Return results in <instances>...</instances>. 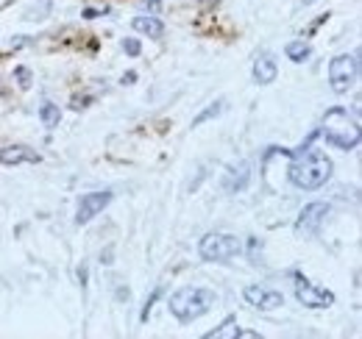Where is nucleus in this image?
<instances>
[{
    "label": "nucleus",
    "instance_id": "nucleus-1",
    "mask_svg": "<svg viewBox=\"0 0 362 339\" xmlns=\"http://www.w3.org/2000/svg\"><path fill=\"white\" fill-rule=\"evenodd\" d=\"M287 175H290V183L298 189H320L331 178V162L326 153L307 147V150L295 153Z\"/></svg>",
    "mask_w": 362,
    "mask_h": 339
},
{
    "label": "nucleus",
    "instance_id": "nucleus-2",
    "mask_svg": "<svg viewBox=\"0 0 362 339\" xmlns=\"http://www.w3.org/2000/svg\"><path fill=\"white\" fill-rule=\"evenodd\" d=\"M320 134L340 150H354L359 145V120L343 106H331L323 114V131Z\"/></svg>",
    "mask_w": 362,
    "mask_h": 339
},
{
    "label": "nucleus",
    "instance_id": "nucleus-3",
    "mask_svg": "<svg viewBox=\"0 0 362 339\" xmlns=\"http://www.w3.org/2000/svg\"><path fill=\"white\" fill-rule=\"evenodd\" d=\"M170 312L181 320V323H192V320L204 317L212 306H215V292L204 287H184L179 292L170 295Z\"/></svg>",
    "mask_w": 362,
    "mask_h": 339
},
{
    "label": "nucleus",
    "instance_id": "nucleus-4",
    "mask_svg": "<svg viewBox=\"0 0 362 339\" xmlns=\"http://www.w3.org/2000/svg\"><path fill=\"white\" fill-rule=\"evenodd\" d=\"M357 78H359L357 56L343 53V56H335L329 61V84H331V89H335L337 95H346L348 89L357 84Z\"/></svg>",
    "mask_w": 362,
    "mask_h": 339
},
{
    "label": "nucleus",
    "instance_id": "nucleus-5",
    "mask_svg": "<svg viewBox=\"0 0 362 339\" xmlns=\"http://www.w3.org/2000/svg\"><path fill=\"white\" fill-rule=\"evenodd\" d=\"M201 259L206 261H229L237 253H242V242L231 234H209L201 239Z\"/></svg>",
    "mask_w": 362,
    "mask_h": 339
},
{
    "label": "nucleus",
    "instance_id": "nucleus-6",
    "mask_svg": "<svg viewBox=\"0 0 362 339\" xmlns=\"http://www.w3.org/2000/svg\"><path fill=\"white\" fill-rule=\"evenodd\" d=\"M329 203H310L304 206V211L298 214V220H295V234L298 236H312L320 231V225L326 223V217H329Z\"/></svg>",
    "mask_w": 362,
    "mask_h": 339
},
{
    "label": "nucleus",
    "instance_id": "nucleus-7",
    "mask_svg": "<svg viewBox=\"0 0 362 339\" xmlns=\"http://www.w3.org/2000/svg\"><path fill=\"white\" fill-rule=\"evenodd\" d=\"M295 297H298L301 306L307 309H329L335 306V295L329 292V289L318 287V284H310L307 278H301L298 284H295Z\"/></svg>",
    "mask_w": 362,
    "mask_h": 339
},
{
    "label": "nucleus",
    "instance_id": "nucleus-8",
    "mask_svg": "<svg viewBox=\"0 0 362 339\" xmlns=\"http://www.w3.org/2000/svg\"><path fill=\"white\" fill-rule=\"evenodd\" d=\"M112 203V192H90V195H81L78 200V211H75V223L84 225L90 223L92 217H98L106 206Z\"/></svg>",
    "mask_w": 362,
    "mask_h": 339
},
{
    "label": "nucleus",
    "instance_id": "nucleus-9",
    "mask_svg": "<svg viewBox=\"0 0 362 339\" xmlns=\"http://www.w3.org/2000/svg\"><path fill=\"white\" fill-rule=\"evenodd\" d=\"M245 300L251 306L262 309V312H270V309H279L284 306V295L276 292V289H262V287H245Z\"/></svg>",
    "mask_w": 362,
    "mask_h": 339
},
{
    "label": "nucleus",
    "instance_id": "nucleus-10",
    "mask_svg": "<svg viewBox=\"0 0 362 339\" xmlns=\"http://www.w3.org/2000/svg\"><path fill=\"white\" fill-rule=\"evenodd\" d=\"M39 159L42 156L25 145H9L0 150V164H9V167H14V164H37Z\"/></svg>",
    "mask_w": 362,
    "mask_h": 339
},
{
    "label": "nucleus",
    "instance_id": "nucleus-11",
    "mask_svg": "<svg viewBox=\"0 0 362 339\" xmlns=\"http://www.w3.org/2000/svg\"><path fill=\"white\" fill-rule=\"evenodd\" d=\"M276 75H279V67H276V61H273L270 53L257 56V61H254V81L265 86V84H273V81H276Z\"/></svg>",
    "mask_w": 362,
    "mask_h": 339
},
{
    "label": "nucleus",
    "instance_id": "nucleus-12",
    "mask_svg": "<svg viewBox=\"0 0 362 339\" xmlns=\"http://www.w3.org/2000/svg\"><path fill=\"white\" fill-rule=\"evenodd\" d=\"M248 178H251V164L248 162H240L237 167L229 170L226 181H223V187H226V192H240V189H245Z\"/></svg>",
    "mask_w": 362,
    "mask_h": 339
},
{
    "label": "nucleus",
    "instance_id": "nucleus-13",
    "mask_svg": "<svg viewBox=\"0 0 362 339\" xmlns=\"http://www.w3.org/2000/svg\"><path fill=\"white\" fill-rule=\"evenodd\" d=\"M131 25H134V31L148 34L151 39H162V37H164V22L159 20V17H145V14H140V17H134V20H131Z\"/></svg>",
    "mask_w": 362,
    "mask_h": 339
},
{
    "label": "nucleus",
    "instance_id": "nucleus-14",
    "mask_svg": "<svg viewBox=\"0 0 362 339\" xmlns=\"http://www.w3.org/2000/svg\"><path fill=\"white\" fill-rule=\"evenodd\" d=\"M284 53H287V58H290V61L301 64V61H307V58H310L312 47L307 45L304 39H293V42H287V47H284Z\"/></svg>",
    "mask_w": 362,
    "mask_h": 339
},
{
    "label": "nucleus",
    "instance_id": "nucleus-15",
    "mask_svg": "<svg viewBox=\"0 0 362 339\" xmlns=\"http://www.w3.org/2000/svg\"><path fill=\"white\" fill-rule=\"evenodd\" d=\"M39 120H42L45 128H56L59 120H62V111H59V106L53 103H45L42 109H39Z\"/></svg>",
    "mask_w": 362,
    "mask_h": 339
},
{
    "label": "nucleus",
    "instance_id": "nucleus-16",
    "mask_svg": "<svg viewBox=\"0 0 362 339\" xmlns=\"http://www.w3.org/2000/svg\"><path fill=\"white\" fill-rule=\"evenodd\" d=\"M215 336H257V334H248V331H240L234 328V320H226L223 323V328H215L206 334V339H215Z\"/></svg>",
    "mask_w": 362,
    "mask_h": 339
},
{
    "label": "nucleus",
    "instance_id": "nucleus-17",
    "mask_svg": "<svg viewBox=\"0 0 362 339\" xmlns=\"http://www.w3.org/2000/svg\"><path fill=\"white\" fill-rule=\"evenodd\" d=\"M220 111H223V103H212L209 109H204V111H201L198 117H195V120H192V126H204L206 120H212V117H217V114H220Z\"/></svg>",
    "mask_w": 362,
    "mask_h": 339
},
{
    "label": "nucleus",
    "instance_id": "nucleus-18",
    "mask_svg": "<svg viewBox=\"0 0 362 339\" xmlns=\"http://www.w3.org/2000/svg\"><path fill=\"white\" fill-rule=\"evenodd\" d=\"M14 78H17V84H20V89H28L34 84V75H31V70H28V67H17Z\"/></svg>",
    "mask_w": 362,
    "mask_h": 339
},
{
    "label": "nucleus",
    "instance_id": "nucleus-19",
    "mask_svg": "<svg viewBox=\"0 0 362 339\" xmlns=\"http://www.w3.org/2000/svg\"><path fill=\"white\" fill-rule=\"evenodd\" d=\"M123 50H126L128 56H140V50H142L140 39H123Z\"/></svg>",
    "mask_w": 362,
    "mask_h": 339
},
{
    "label": "nucleus",
    "instance_id": "nucleus-20",
    "mask_svg": "<svg viewBox=\"0 0 362 339\" xmlns=\"http://www.w3.org/2000/svg\"><path fill=\"white\" fill-rule=\"evenodd\" d=\"M159 295H162V289H153V295L145 300V309H142V314H140L142 320H148V314H151V309H153V303H156V297H159Z\"/></svg>",
    "mask_w": 362,
    "mask_h": 339
},
{
    "label": "nucleus",
    "instance_id": "nucleus-21",
    "mask_svg": "<svg viewBox=\"0 0 362 339\" xmlns=\"http://www.w3.org/2000/svg\"><path fill=\"white\" fill-rule=\"evenodd\" d=\"M78 281L81 287H87V267H78Z\"/></svg>",
    "mask_w": 362,
    "mask_h": 339
},
{
    "label": "nucleus",
    "instance_id": "nucleus-22",
    "mask_svg": "<svg viewBox=\"0 0 362 339\" xmlns=\"http://www.w3.org/2000/svg\"><path fill=\"white\" fill-rule=\"evenodd\" d=\"M145 6H151V11H159V6H162V0H145Z\"/></svg>",
    "mask_w": 362,
    "mask_h": 339
},
{
    "label": "nucleus",
    "instance_id": "nucleus-23",
    "mask_svg": "<svg viewBox=\"0 0 362 339\" xmlns=\"http://www.w3.org/2000/svg\"><path fill=\"white\" fill-rule=\"evenodd\" d=\"M134 81H136V73H126V75H123V84H134Z\"/></svg>",
    "mask_w": 362,
    "mask_h": 339
},
{
    "label": "nucleus",
    "instance_id": "nucleus-24",
    "mask_svg": "<svg viewBox=\"0 0 362 339\" xmlns=\"http://www.w3.org/2000/svg\"><path fill=\"white\" fill-rule=\"evenodd\" d=\"M98 14H100V11H95V9H84V17H87V20H95Z\"/></svg>",
    "mask_w": 362,
    "mask_h": 339
},
{
    "label": "nucleus",
    "instance_id": "nucleus-25",
    "mask_svg": "<svg viewBox=\"0 0 362 339\" xmlns=\"http://www.w3.org/2000/svg\"><path fill=\"white\" fill-rule=\"evenodd\" d=\"M100 261H103V264H112V248H109L103 256H100Z\"/></svg>",
    "mask_w": 362,
    "mask_h": 339
},
{
    "label": "nucleus",
    "instance_id": "nucleus-26",
    "mask_svg": "<svg viewBox=\"0 0 362 339\" xmlns=\"http://www.w3.org/2000/svg\"><path fill=\"white\" fill-rule=\"evenodd\" d=\"M312 3H315V0H301V6H312Z\"/></svg>",
    "mask_w": 362,
    "mask_h": 339
}]
</instances>
